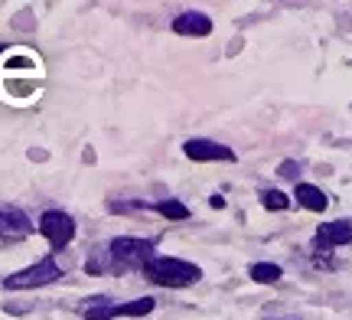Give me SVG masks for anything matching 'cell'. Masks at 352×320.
Listing matches in <instances>:
<instances>
[{
    "label": "cell",
    "instance_id": "9a60e30c",
    "mask_svg": "<svg viewBox=\"0 0 352 320\" xmlns=\"http://www.w3.org/2000/svg\"><path fill=\"white\" fill-rule=\"evenodd\" d=\"M271 320H300V317H271Z\"/></svg>",
    "mask_w": 352,
    "mask_h": 320
},
{
    "label": "cell",
    "instance_id": "8fae6325",
    "mask_svg": "<svg viewBox=\"0 0 352 320\" xmlns=\"http://www.w3.org/2000/svg\"><path fill=\"white\" fill-rule=\"evenodd\" d=\"M280 265H271V262H258V265H252V278L258 284H274V281H280Z\"/></svg>",
    "mask_w": 352,
    "mask_h": 320
},
{
    "label": "cell",
    "instance_id": "5bb4252c",
    "mask_svg": "<svg viewBox=\"0 0 352 320\" xmlns=\"http://www.w3.org/2000/svg\"><path fill=\"white\" fill-rule=\"evenodd\" d=\"M277 173H280V177H297V173H300V164H297V160H284V164L277 167Z\"/></svg>",
    "mask_w": 352,
    "mask_h": 320
},
{
    "label": "cell",
    "instance_id": "7c38bea8",
    "mask_svg": "<svg viewBox=\"0 0 352 320\" xmlns=\"http://www.w3.org/2000/svg\"><path fill=\"white\" fill-rule=\"evenodd\" d=\"M151 209L160 213V216H166V219H189V209L179 203V200H160V203H153Z\"/></svg>",
    "mask_w": 352,
    "mask_h": 320
},
{
    "label": "cell",
    "instance_id": "277c9868",
    "mask_svg": "<svg viewBox=\"0 0 352 320\" xmlns=\"http://www.w3.org/2000/svg\"><path fill=\"white\" fill-rule=\"evenodd\" d=\"M39 232L50 239V245L59 252V248H65V245L72 242V235H76V222H72V216L69 213H63V209H46L43 216H39Z\"/></svg>",
    "mask_w": 352,
    "mask_h": 320
},
{
    "label": "cell",
    "instance_id": "3957f363",
    "mask_svg": "<svg viewBox=\"0 0 352 320\" xmlns=\"http://www.w3.org/2000/svg\"><path fill=\"white\" fill-rule=\"evenodd\" d=\"M63 278V268L52 262V258H43L36 265H30L23 271H13L3 278V288L7 291H33V288H43V284H52Z\"/></svg>",
    "mask_w": 352,
    "mask_h": 320
},
{
    "label": "cell",
    "instance_id": "6da1fadb",
    "mask_svg": "<svg viewBox=\"0 0 352 320\" xmlns=\"http://www.w3.org/2000/svg\"><path fill=\"white\" fill-rule=\"evenodd\" d=\"M153 258V242L151 239H134V235H118L104 248H95L85 262L88 275H104V271H131L140 268Z\"/></svg>",
    "mask_w": 352,
    "mask_h": 320
},
{
    "label": "cell",
    "instance_id": "7a4b0ae2",
    "mask_svg": "<svg viewBox=\"0 0 352 320\" xmlns=\"http://www.w3.org/2000/svg\"><path fill=\"white\" fill-rule=\"evenodd\" d=\"M144 278L160 284V288H189V284H196L202 278V268L192 265V262H183V258L160 255L144 265Z\"/></svg>",
    "mask_w": 352,
    "mask_h": 320
},
{
    "label": "cell",
    "instance_id": "30bf717a",
    "mask_svg": "<svg viewBox=\"0 0 352 320\" xmlns=\"http://www.w3.org/2000/svg\"><path fill=\"white\" fill-rule=\"evenodd\" d=\"M153 308H157L153 297H138V301H127V304H114L111 317H147Z\"/></svg>",
    "mask_w": 352,
    "mask_h": 320
},
{
    "label": "cell",
    "instance_id": "4fadbf2b",
    "mask_svg": "<svg viewBox=\"0 0 352 320\" xmlns=\"http://www.w3.org/2000/svg\"><path fill=\"white\" fill-rule=\"evenodd\" d=\"M261 206L264 209H271V213H284L290 206V196H284L280 190H264L261 193Z\"/></svg>",
    "mask_w": 352,
    "mask_h": 320
},
{
    "label": "cell",
    "instance_id": "ba28073f",
    "mask_svg": "<svg viewBox=\"0 0 352 320\" xmlns=\"http://www.w3.org/2000/svg\"><path fill=\"white\" fill-rule=\"evenodd\" d=\"M173 30L179 36H209L212 33V20L199 10H186L173 20Z\"/></svg>",
    "mask_w": 352,
    "mask_h": 320
},
{
    "label": "cell",
    "instance_id": "8992f818",
    "mask_svg": "<svg viewBox=\"0 0 352 320\" xmlns=\"http://www.w3.org/2000/svg\"><path fill=\"white\" fill-rule=\"evenodd\" d=\"M352 242V222L340 219V222H323L314 235V248L316 252H329V248H340V245Z\"/></svg>",
    "mask_w": 352,
    "mask_h": 320
},
{
    "label": "cell",
    "instance_id": "5b68a950",
    "mask_svg": "<svg viewBox=\"0 0 352 320\" xmlns=\"http://www.w3.org/2000/svg\"><path fill=\"white\" fill-rule=\"evenodd\" d=\"M30 232H33V222L26 219V213L13 209V206H0V242H23L30 239Z\"/></svg>",
    "mask_w": 352,
    "mask_h": 320
},
{
    "label": "cell",
    "instance_id": "9c48e42d",
    "mask_svg": "<svg viewBox=\"0 0 352 320\" xmlns=\"http://www.w3.org/2000/svg\"><path fill=\"white\" fill-rule=\"evenodd\" d=\"M297 203L303 206V209H310V213H323L329 206V200H327V193L320 190V186H314V183H297Z\"/></svg>",
    "mask_w": 352,
    "mask_h": 320
},
{
    "label": "cell",
    "instance_id": "52a82bcc",
    "mask_svg": "<svg viewBox=\"0 0 352 320\" xmlns=\"http://www.w3.org/2000/svg\"><path fill=\"white\" fill-rule=\"evenodd\" d=\"M183 151H186L189 160H196V164H206V160H235V151L226 147V144H215V141H206V138H192V141L183 144Z\"/></svg>",
    "mask_w": 352,
    "mask_h": 320
}]
</instances>
